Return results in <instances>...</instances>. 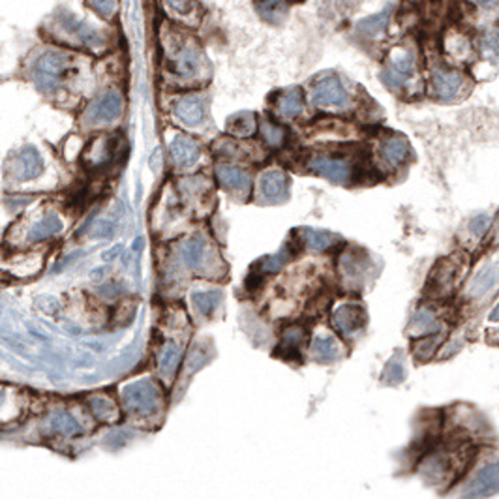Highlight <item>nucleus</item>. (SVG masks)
Returning <instances> with one entry per match:
<instances>
[{"label": "nucleus", "mask_w": 499, "mask_h": 499, "mask_svg": "<svg viewBox=\"0 0 499 499\" xmlns=\"http://www.w3.org/2000/svg\"><path fill=\"white\" fill-rule=\"evenodd\" d=\"M300 236V244H305L306 248H312V250H329L331 246H334L336 242V236L331 235L327 231H314V229H302L299 233Z\"/></svg>", "instance_id": "cd10ccee"}, {"label": "nucleus", "mask_w": 499, "mask_h": 499, "mask_svg": "<svg viewBox=\"0 0 499 499\" xmlns=\"http://www.w3.org/2000/svg\"><path fill=\"white\" fill-rule=\"evenodd\" d=\"M122 113V96L115 90H107L102 96H98L92 104L84 111V121L98 126V124H109L116 121Z\"/></svg>", "instance_id": "39448f33"}, {"label": "nucleus", "mask_w": 499, "mask_h": 499, "mask_svg": "<svg viewBox=\"0 0 499 499\" xmlns=\"http://www.w3.org/2000/svg\"><path fill=\"white\" fill-rule=\"evenodd\" d=\"M413 74H415V57H413V53L404 48L396 49L390 55L389 60H387V66H385V81L393 89H398V87H404L413 77Z\"/></svg>", "instance_id": "423d86ee"}, {"label": "nucleus", "mask_w": 499, "mask_h": 499, "mask_svg": "<svg viewBox=\"0 0 499 499\" xmlns=\"http://www.w3.org/2000/svg\"><path fill=\"white\" fill-rule=\"evenodd\" d=\"M168 4L169 8H173L179 13H188L192 4H194V0H168Z\"/></svg>", "instance_id": "ea45409f"}, {"label": "nucleus", "mask_w": 499, "mask_h": 499, "mask_svg": "<svg viewBox=\"0 0 499 499\" xmlns=\"http://www.w3.org/2000/svg\"><path fill=\"white\" fill-rule=\"evenodd\" d=\"M256 128H258V122H256L253 113H238V115H233L227 121V131L235 137L253 136Z\"/></svg>", "instance_id": "bb28decb"}, {"label": "nucleus", "mask_w": 499, "mask_h": 499, "mask_svg": "<svg viewBox=\"0 0 499 499\" xmlns=\"http://www.w3.org/2000/svg\"><path fill=\"white\" fill-rule=\"evenodd\" d=\"M378 154L385 168L396 169L410 158V145L405 143L404 137L390 136L379 143Z\"/></svg>", "instance_id": "f8f14e48"}, {"label": "nucleus", "mask_w": 499, "mask_h": 499, "mask_svg": "<svg viewBox=\"0 0 499 499\" xmlns=\"http://www.w3.org/2000/svg\"><path fill=\"white\" fill-rule=\"evenodd\" d=\"M68 72V57L64 53L48 51L34 64V83L42 92H53Z\"/></svg>", "instance_id": "f03ea898"}, {"label": "nucleus", "mask_w": 499, "mask_h": 499, "mask_svg": "<svg viewBox=\"0 0 499 499\" xmlns=\"http://www.w3.org/2000/svg\"><path fill=\"white\" fill-rule=\"evenodd\" d=\"M437 346H439V336L437 334H426L424 338H419L415 341L413 353L420 361H428L437 351Z\"/></svg>", "instance_id": "473e14b6"}, {"label": "nucleus", "mask_w": 499, "mask_h": 499, "mask_svg": "<svg viewBox=\"0 0 499 499\" xmlns=\"http://www.w3.org/2000/svg\"><path fill=\"white\" fill-rule=\"evenodd\" d=\"M122 402L126 410L136 415L148 417L156 413L162 402V390L154 383L153 379H139L136 383H130L122 390Z\"/></svg>", "instance_id": "f257e3e1"}, {"label": "nucleus", "mask_w": 499, "mask_h": 499, "mask_svg": "<svg viewBox=\"0 0 499 499\" xmlns=\"http://www.w3.org/2000/svg\"><path fill=\"white\" fill-rule=\"evenodd\" d=\"M490 317H492V321H498L499 319V305H498V308H495V310L492 312V315H490Z\"/></svg>", "instance_id": "8fccbe9b"}, {"label": "nucleus", "mask_w": 499, "mask_h": 499, "mask_svg": "<svg viewBox=\"0 0 499 499\" xmlns=\"http://www.w3.org/2000/svg\"><path fill=\"white\" fill-rule=\"evenodd\" d=\"M2 400H4V393L0 390V404H2Z\"/></svg>", "instance_id": "3c124183"}, {"label": "nucleus", "mask_w": 499, "mask_h": 499, "mask_svg": "<svg viewBox=\"0 0 499 499\" xmlns=\"http://www.w3.org/2000/svg\"><path fill=\"white\" fill-rule=\"evenodd\" d=\"M45 428L51 434H58V436H81L83 434V428L79 424L77 420L74 419V415H70L66 411H58V413H53L51 417L45 422Z\"/></svg>", "instance_id": "aec40b11"}, {"label": "nucleus", "mask_w": 499, "mask_h": 499, "mask_svg": "<svg viewBox=\"0 0 499 499\" xmlns=\"http://www.w3.org/2000/svg\"><path fill=\"white\" fill-rule=\"evenodd\" d=\"M456 280H460V265L452 259H443L442 263H437L430 276V287L434 289L430 293L443 297L449 293V289L456 285Z\"/></svg>", "instance_id": "9b49d317"}, {"label": "nucleus", "mask_w": 499, "mask_h": 499, "mask_svg": "<svg viewBox=\"0 0 499 499\" xmlns=\"http://www.w3.org/2000/svg\"><path fill=\"white\" fill-rule=\"evenodd\" d=\"M332 325L344 336H353L366 325V312L358 305H344L332 314Z\"/></svg>", "instance_id": "6e6552de"}, {"label": "nucleus", "mask_w": 499, "mask_h": 499, "mask_svg": "<svg viewBox=\"0 0 499 499\" xmlns=\"http://www.w3.org/2000/svg\"><path fill=\"white\" fill-rule=\"evenodd\" d=\"M150 168H153L154 173H158V169H160V148H156L153 158H150Z\"/></svg>", "instance_id": "c03bdc74"}, {"label": "nucleus", "mask_w": 499, "mask_h": 499, "mask_svg": "<svg viewBox=\"0 0 499 499\" xmlns=\"http://www.w3.org/2000/svg\"><path fill=\"white\" fill-rule=\"evenodd\" d=\"M36 305L38 308H40L42 312H45V314H55V312L58 310V300L55 299V297H51V295L38 297Z\"/></svg>", "instance_id": "e433bc0d"}, {"label": "nucleus", "mask_w": 499, "mask_h": 499, "mask_svg": "<svg viewBox=\"0 0 499 499\" xmlns=\"http://www.w3.org/2000/svg\"><path fill=\"white\" fill-rule=\"evenodd\" d=\"M312 351H314V357L317 358V361H321V363H329V361L338 358L341 349L340 346H338V341L332 336H317L314 340Z\"/></svg>", "instance_id": "c85d7f7f"}, {"label": "nucleus", "mask_w": 499, "mask_h": 499, "mask_svg": "<svg viewBox=\"0 0 499 499\" xmlns=\"http://www.w3.org/2000/svg\"><path fill=\"white\" fill-rule=\"evenodd\" d=\"M481 51L486 58H498L499 57V36L495 32H488L484 34L481 40Z\"/></svg>", "instance_id": "72a5a7b5"}, {"label": "nucleus", "mask_w": 499, "mask_h": 499, "mask_svg": "<svg viewBox=\"0 0 499 499\" xmlns=\"http://www.w3.org/2000/svg\"><path fill=\"white\" fill-rule=\"evenodd\" d=\"M499 490V462L488 464L477 473V477L473 481L469 495H486Z\"/></svg>", "instance_id": "6ab92c4d"}, {"label": "nucleus", "mask_w": 499, "mask_h": 499, "mask_svg": "<svg viewBox=\"0 0 499 499\" xmlns=\"http://www.w3.org/2000/svg\"><path fill=\"white\" fill-rule=\"evenodd\" d=\"M308 168L336 184H349L357 173V165H353L344 154H317L312 158Z\"/></svg>", "instance_id": "7ed1b4c3"}, {"label": "nucleus", "mask_w": 499, "mask_h": 499, "mask_svg": "<svg viewBox=\"0 0 499 499\" xmlns=\"http://www.w3.org/2000/svg\"><path fill=\"white\" fill-rule=\"evenodd\" d=\"M261 136L263 141L267 143L268 147H282L285 141V130L280 124H274V122L265 121L261 124Z\"/></svg>", "instance_id": "7c9ffc66"}, {"label": "nucleus", "mask_w": 499, "mask_h": 499, "mask_svg": "<svg viewBox=\"0 0 499 499\" xmlns=\"http://www.w3.org/2000/svg\"><path fill=\"white\" fill-rule=\"evenodd\" d=\"M302 109H305V94L300 89L284 90L276 98V113L285 121H291L295 116H299Z\"/></svg>", "instance_id": "a211bd4d"}, {"label": "nucleus", "mask_w": 499, "mask_h": 499, "mask_svg": "<svg viewBox=\"0 0 499 499\" xmlns=\"http://www.w3.org/2000/svg\"><path fill=\"white\" fill-rule=\"evenodd\" d=\"M207 355L201 349H195V351L190 353V358H188V368L190 370H197V368H201L203 364L207 363Z\"/></svg>", "instance_id": "58836bf2"}, {"label": "nucleus", "mask_w": 499, "mask_h": 499, "mask_svg": "<svg viewBox=\"0 0 499 499\" xmlns=\"http://www.w3.org/2000/svg\"><path fill=\"white\" fill-rule=\"evenodd\" d=\"M192 302L195 305V308L201 312L203 315H212L214 310L220 306L221 302V293L220 291H199V293L192 295Z\"/></svg>", "instance_id": "c756f323"}, {"label": "nucleus", "mask_w": 499, "mask_h": 499, "mask_svg": "<svg viewBox=\"0 0 499 499\" xmlns=\"http://www.w3.org/2000/svg\"><path fill=\"white\" fill-rule=\"evenodd\" d=\"M385 378H389L393 383H400L404 379V368L400 366L398 363H390L387 366V372H385Z\"/></svg>", "instance_id": "4c0bfd02"}, {"label": "nucleus", "mask_w": 499, "mask_h": 499, "mask_svg": "<svg viewBox=\"0 0 499 499\" xmlns=\"http://www.w3.org/2000/svg\"><path fill=\"white\" fill-rule=\"evenodd\" d=\"M179 358H180V346L177 341L168 340L160 349V355H158V368L163 375L171 378L175 372H177V366H179Z\"/></svg>", "instance_id": "b1692460"}, {"label": "nucleus", "mask_w": 499, "mask_h": 499, "mask_svg": "<svg viewBox=\"0 0 499 499\" xmlns=\"http://www.w3.org/2000/svg\"><path fill=\"white\" fill-rule=\"evenodd\" d=\"M102 289H105V295H107V297H115L116 295L115 285H105V287H102Z\"/></svg>", "instance_id": "09e8293b"}, {"label": "nucleus", "mask_w": 499, "mask_h": 499, "mask_svg": "<svg viewBox=\"0 0 499 499\" xmlns=\"http://www.w3.org/2000/svg\"><path fill=\"white\" fill-rule=\"evenodd\" d=\"M207 241L203 236H192L182 248V259L192 270H199L207 258Z\"/></svg>", "instance_id": "4be33fe9"}, {"label": "nucleus", "mask_w": 499, "mask_h": 499, "mask_svg": "<svg viewBox=\"0 0 499 499\" xmlns=\"http://www.w3.org/2000/svg\"><path fill=\"white\" fill-rule=\"evenodd\" d=\"M289 258H291V253H289V246L285 248V250H282V252H278L276 256H268V258L261 259L259 261V273L261 274H273V273H278L280 268L284 267L285 263L289 261Z\"/></svg>", "instance_id": "2f4dec72"}, {"label": "nucleus", "mask_w": 499, "mask_h": 499, "mask_svg": "<svg viewBox=\"0 0 499 499\" xmlns=\"http://www.w3.org/2000/svg\"><path fill=\"white\" fill-rule=\"evenodd\" d=\"M60 231H62V221H60L58 216L51 214L48 216V218H43V220L38 221L36 226H32L31 233H28V241L31 242L48 241V238L58 235Z\"/></svg>", "instance_id": "a878e982"}, {"label": "nucleus", "mask_w": 499, "mask_h": 499, "mask_svg": "<svg viewBox=\"0 0 499 499\" xmlns=\"http://www.w3.org/2000/svg\"><path fill=\"white\" fill-rule=\"evenodd\" d=\"M169 156L177 168H192L201 156V145L194 137L179 133L169 145Z\"/></svg>", "instance_id": "1a4fd4ad"}, {"label": "nucleus", "mask_w": 499, "mask_h": 499, "mask_svg": "<svg viewBox=\"0 0 499 499\" xmlns=\"http://www.w3.org/2000/svg\"><path fill=\"white\" fill-rule=\"evenodd\" d=\"M89 407L92 411V415L100 422H105V424H113L121 417L115 402L104 396V394H92L89 398Z\"/></svg>", "instance_id": "412c9836"}, {"label": "nucleus", "mask_w": 499, "mask_h": 499, "mask_svg": "<svg viewBox=\"0 0 499 499\" xmlns=\"http://www.w3.org/2000/svg\"><path fill=\"white\" fill-rule=\"evenodd\" d=\"M175 115L179 116V121L184 122L186 126H197L205 119V104L199 96H184L175 105Z\"/></svg>", "instance_id": "dca6fc26"}, {"label": "nucleus", "mask_w": 499, "mask_h": 499, "mask_svg": "<svg viewBox=\"0 0 499 499\" xmlns=\"http://www.w3.org/2000/svg\"><path fill=\"white\" fill-rule=\"evenodd\" d=\"M60 25H62L64 31L70 32L75 40H79V42L83 43V45H87V48L100 49L102 45H104V38H102L89 23H84L83 19H77V17L72 16V13H62V16H60Z\"/></svg>", "instance_id": "9d476101"}, {"label": "nucleus", "mask_w": 499, "mask_h": 499, "mask_svg": "<svg viewBox=\"0 0 499 499\" xmlns=\"http://www.w3.org/2000/svg\"><path fill=\"white\" fill-rule=\"evenodd\" d=\"M11 173L17 180L38 179L43 173V160L38 153V148L32 145H25L19 153H16Z\"/></svg>", "instance_id": "0eeeda50"}, {"label": "nucleus", "mask_w": 499, "mask_h": 499, "mask_svg": "<svg viewBox=\"0 0 499 499\" xmlns=\"http://www.w3.org/2000/svg\"><path fill=\"white\" fill-rule=\"evenodd\" d=\"M481 8H486V10H490V8H495V6H499V0H475Z\"/></svg>", "instance_id": "49530a36"}, {"label": "nucleus", "mask_w": 499, "mask_h": 499, "mask_svg": "<svg viewBox=\"0 0 499 499\" xmlns=\"http://www.w3.org/2000/svg\"><path fill=\"white\" fill-rule=\"evenodd\" d=\"M81 256H83V250H77L75 253H70L68 258H64L62 263H58L57 267H55V273H58V270H64V267H66V265H70V263L75 261V259L81 258Z\"/></svg>", "instance_id": "37998d69"}, {"label": "nucleus", "mask_w": 499, "mask_h": 499, "mask_svg": "<svg viewBox=\"0 0 499 499\" xmlns=\"http://www.w3.org/2000/svg\"><path fill=\"white\" fill-rule=\"evenodd\" d=\"M486 226H488V218H484V216H478V218H475L471 221L473 233H477V235H481L486 229Z\"/></svg>", "instance_id": "79ce46f5"}, {"label": "nucleus", "mask_w": 499, "mask_h": 499, "mask_svg": "<svg viewBox=\"0 0 499 499\" xmlns=\"http://www.w3.org/2000/svg\"><path fill=\"white\" fill-rule=\"evenodd\" d=\"M306 340V329L302 325H289L285 329V332L282 334V346L278 347V351H282L285 355L287 361H291V357H299L300 355V346Z\"/></svg>", "instance_id": "5701e85b"}, {"label": "nucleus", "mask_w": 499, "mask_h": 499, "mask_svg": "<svg viewBox=\"0 0 499 499\" xmlns=\"http://www.w3.org/2000/svg\"><path fill=\"white\" fill-rule=\"evenodd\" d=\"M312 100L321 109H341L349 104V96L336 75H325L314 83Z\"/></svg>", "instance_id": "20e7f679"}, {"label": "nucleus", "mask_w": 499, "mask_h": 499, "mask_svg": "<svg viewBox=\"0 0 499 499\" xmlns=\"http://www.w3.org/2000/svg\"><path fill=\"white\" fill-rule=\"evenodd\" d=\"M89 4L92 6L102 17H111L116 8V0H89Z\"/></svg>", "instance_id": "c9c22d12"}, {"label": "nucleus", "mask_w": 499, "mask_h": 499, "mask_svg": "<svg viewBox=\"0 0 499 499\" xmlns=\"http://www.w3.org/2000/svg\"><path fill=\"white\" fill-rule=\"evenodd\" d=\"M143 244H145V238H143V236H137L136 241H133V244H131V250H133V252H141Z\"/></svg>", "instance_id": "de8ad7c7"}, {"label": "nucleus", "mask_w": 499, "mask_h": 499, "mask_svg": "<svg viewBox=\"0 0 499 499\" xmlns=\"http://www.w3.org/2000/svg\"><path fill=\"white\" fill-rule=\"evenodd\" d=\"M122 252H124V246H122V244H115V246L105 250V252L102 253V261H115Z\"/></svg>", "instance_id": "a19ab883"}, {"label": "nucleus", "mask_w": 499, "mask_h": 499, "mask_svg": "<svg viewBox=\"0 0 499 499\" xmlns=\"http://www.w3.org/2000/svg\"><path fill=\"white\" fill-rule=\"evenodd\" d=\"M105 273H107V268H105V267H98V268H94L92 273H90V278L94 280V282H98V280L104 278Z\"/></svg>", "instance_id": "a18cd8bd"}, {"label": "nucleus", "mask_w": 499, "mask_h": 499, "mask_svg": "<svg viewBox=\"0 0 499 499\" xmlns=\"http://www.w3.org/2000/svg\"><path fill=\"white\" fill-rule=\"evenodd\" d=\"M216 179L226 190H236V192H246L252 184L250 175L244 169L229 165V163H220L216 165Z\"/></svg>", "instance_id": "f3484780"}, {"label": "nucleus", "mask_w": 499, "mask_h": 499, "mask_svg": "<svg viewBox=\"0 0 499 499\" xmlns=\"http://www.w3.org/2000/svg\"><path fill=\"white\" fill-rule=\"evenodd\" d=\"M291 2H295V0H256V10L263 19H267L270 23H278L280 19L285 17Z\"/></svg>", "instance_id": "393cba45"}, {"label": "nucleus", "mask_w": 499, "mask_h": 499, "mask_svg": "<svg viewBox=\"0 0 499 499\" xmlns=\"http://www.w3.org/2000/svg\"><path fill=\"white\" fill-rule=\"evenodd\" d=\"M259 192L265 201H278L287 194V177L280 169H268L259 179Z\"/></svg>", "instance_id": "2eb2a0df"}, {"label": "nucleus", "mask_w": 499, "mask_h": 499, "mask_svg": "<svg viewBox=\"0 0 499 499\" xmlns=\"http://www.w3.org/2000/svg\"><path fill=\"white\" fill-rule=\"evenodd\" d=\"M92 236L94 238H113V235H115V224L113 221H109V220H100V221H96V226H94V229H92Z\"/></svg>", "instance_id": "f704fd0d"}, {"label": "nucleus", "mask_w": 499, "mask_h": 499, "mask_svg": "<svg viewBox=\"0 0 499 499\" xmlns=\"http://www.w3.org/2000/svg\"><path fill=\"white\" fill-rule=\"evenodd\" d=\"M173 72L177 75L184 79H190L197 75L201 68V55L197 51V48H194L192 43L188 45H182L180 49H177L173 57Z\"/></svg>", "instance_id": "4468645a"}, {"label": "nucleus", "mask_w": 499, "mask_h": 499, "mask_svg": "<svg viewBox=\"0 0 499 499\" xmlns=\"http://www.w3.org/2000/svg\"><path fill=\"white\" fill-rule=\"evenodd\" d=\"M434 89H436L437 96H442L445 100H451L454 96H458L462 92L464 84H466V79L460 72H454V70H436L434 72Z\"/></svg>", "instance_id": "ddd939ff"}]
</instances>
